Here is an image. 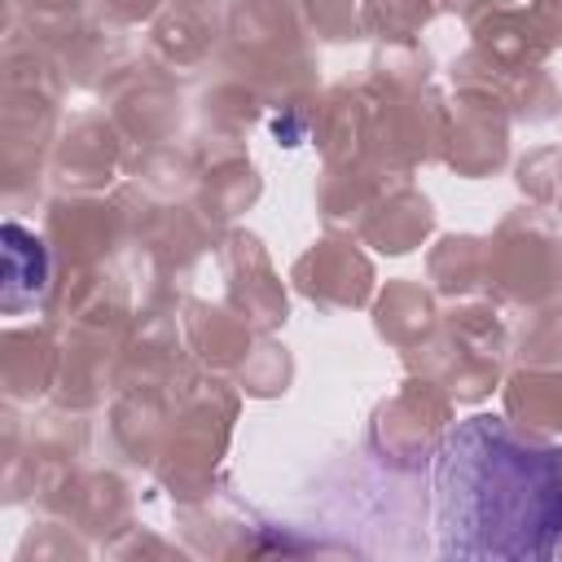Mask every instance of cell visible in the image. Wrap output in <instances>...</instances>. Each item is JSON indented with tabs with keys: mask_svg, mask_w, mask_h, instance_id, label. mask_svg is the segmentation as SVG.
<instances>
[{
	"mask_svg": "<svg viewBox=\"0 0 562 562\" xmlns=\"http://www.w3.org/2000/svg\"><path fill=\"white\" fill-rule=\"evenodd\" d=\"M48 277V259L44 246L22 233L18 224H4V307H18V285H26V294H40Z\"/></svg>",
	"mask_w": 562,
	"mask_h": 562,
	"instance_id": "cell-2",
	"label": "cell"
},
{
	"mask_svg": "<svg viewBox=\"0 0 562 562\" xmlns=\"http://www.w3.org/2000/svg\"><path fill=\"white\" fill-rule=\"evenodd\" d=\"M443 558L536 562L562 544V448L522 439L501 417H470L435 452Z\"/></svg>",
	"mask_w": 562,
	"mask_h": 562,
	"instance_id": "cell-1",
	"label": "cell"
}]
</instances>
